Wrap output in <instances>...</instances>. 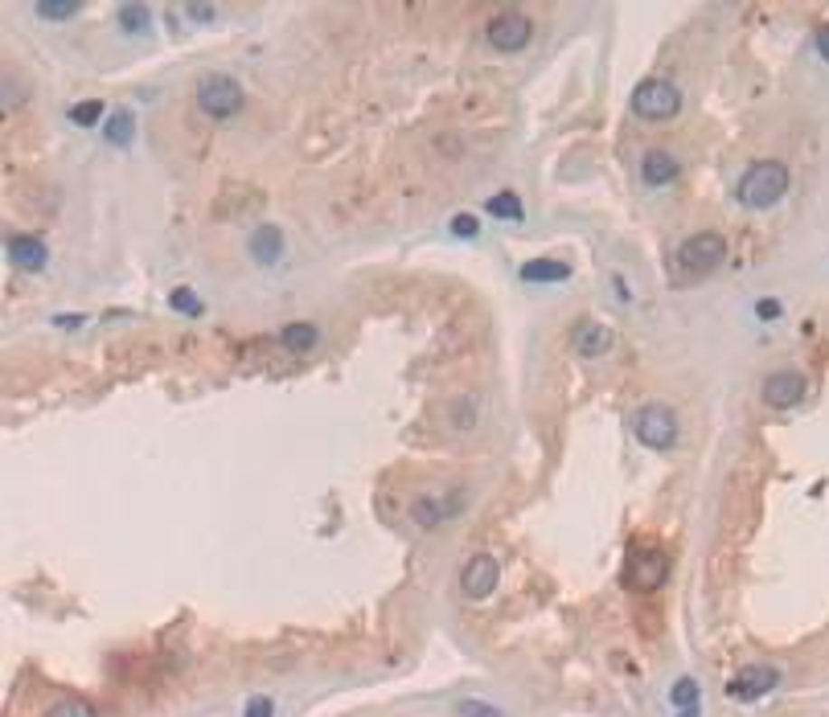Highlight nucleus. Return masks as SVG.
Masks as SVG:
<instances>
[{
	"label": "nucleus",
	"instance_id": "obj_8",
	"mask_svg": "<svg viewBox=\"0 0 829 717\" xmlns=\"http://www.w3.org/2000/svg\"><path fill=\"white\" fill-rule=\"evenodd\" d=\"M497 578H501L497 558H493V554H473V558L460 566V594L464 599H473V602L489 599L493 586H497Z\"/></svg>",
	"mask_w": 829,
	"mask_h": 717
},
{
	"label": "nucleus",
	"instance_id": "obj_22",
	"mask_svg": "<svg viewBox=\"0 0 829 717\" xmlns=\"http://www.w3.org/2000/svg\"><path fill=\"white\" fill-rule=\"evenodd\" d=\"M669 705H678V709L698 705V681H694V676H682V681L669 689Z\"/></svg>",
	"mask_w": 829,
	"mask_h": 717
},
{
	"label": "nucleus",
	"instance_id": "obj_12",
	"mask_svg": "<svg viewBox=\"0 0 829 717\" xmlns=\"http://www.w3.org/2000/svg\"><path fill=\"white\" fill-rule=\"evenodd\" d=\"M5 250H9V258L21 266V271H42V266H45V258H50L45 242H37L33 234H9Z\"/></svg>",
	"mask_w": 829,
	"mask_h": 717
},
{
	"label": "nucleus",
	"instance_id": "obj_24",
	"mask_svg": "<svg viewBox=\"0 0 829 717\" xmlns=\"http://www.w3.org/2000/svg\"><path fill=\"white\" fill-rule=\"evenodd\" d=\"M169 308L185 312V316H202V303L193 300V292H189V287H177V292L169 295Z\"/></svg>",
	"mask_w": 829,
	"mask_h": 717
},
{
	"label": "nucleus",
	"instance_id": "obj_18",
	"mask_svg": "<svg viewBox=\"0 0 829 717\" xmlns=\"http://www.w3.org/2000/svg\"><path fill=\"white\" fill-rule=\"evenodd\" d=\"M103 135H108L116 148H127L132 144V135H136V119H132V111H116V116L108 119V127H103Z\"/></svg>",
	"mask_w": 829,
	"mask_h": 717
},
{
	"label": "nucleus",
	"instance_id": "obj_28",
	"mask_svg": "<svg viewBox=\"0 0 829 717\" xmlns=\"http://www.w3.org/2000/svg\"><path fill=\"white\" fill-rule=\"evenodd\" d=\"M271 713H276V701H271V697H250L247 701V713H242V717H271Z\"/></svg>",
	"mask_w": 829,
	"mask_h": 717
},
{
	"label": "nucleus",
	"instance_id": "obj_13",
	"mask_svg": "<svg viewBox=\"0 0 829 717\" xmlns=\"http://www.w3.org/2000/svg\"><path fill=\"white\" fill-rule=\"evenodd\" d=\"M571 345L579 357H604L612 349V332L604 324H596V320H579L571 332Z\"/></svg>",
	"mask_w": 829,
	"mask_h": 717
},
{
	"label": "nucleus",
	"instance_id": "obj_23",
	"mask_svg": "<svg viewBox=\"0 0 829 717\" xmlns=\"http://www.w3.org/2000/svg\"><path fill=\"white\" fill-rule=\"evenodd\" d=\"M45 717H99V713L87 705V701L66 697V701H58V705H50V709H45Z\"/></svg>",
	"mask_w": 829,
	"mask_h": 717
},
{
	"label": "nucleus",
	"instance_id": "obj_17",
	"mask_svg": "<svg viewBox=\"0 0 829 717\" xmlns=\"http://www.w3.org/2000/svg\"><path fill=\"white\" fill-rule=\"evenodd\" d=\"M522 279H526V284H567V279H571V263H559V258H530V263H522Z\"/></svg>",
	"mask_w": 829,
	"mask_h": 717
},
{
	"label": "nucleus",
	"instance_id": "obj_14",
	"mask_svg": "<svg viewBox=\"0 0 829 717\" xmlns=\"http://www.w3.org/2000/svg\"><path fill=\"white\" fill-rule=\"evenodd\" d=\"M247 250L259 266H271L279 255H284V234H279V226H255L250 238H247Z\"/></svg>",
	"mask_w": 829,
	"mask_h": 717
},
{
	"label": "nucleus",
	"instance_id": "obj_31",
	"mask_svg": "<svg viewBox=\"0 0 829 717\" xmlns=\"http://www.w3.org/2000/svg\"><path fill=\"white\" fill-rule=\"evenodd\" d=\"M756 312H759L764 320H776V316H780V303H776V300H759Z\"/></svg>",
	"mask_w": 829,
	"mask_h": 717
},
{
	"label": "nucleus",
	"instance_id": "obj_29",
	"mask_svg": "<svg viewBox=\"0 0 829 717\" xmlns=\"http://www.w3.org/2000/svg\"><path fill=\"white\" fill-rule=\"evenodd\" d=\"M473 423H476V402L464 394V398H460V414H456V426H460V431H468Z\"/></svg>",
	"mask_w": 829,
	"mask_h": 717
},
{
	"label": "nucleus",
	"instance_id": "obj_19",
	"mask_svg": "<svg viewBox=\"0 0 829 717\" xmlns=\"http://www.w3.org/2000/svg\"><path fill=\"white\" fill-rule=\"evenodd\" d=\"M485 210L493 213V218H509V222H522L526 218V210H522V201H517V193H493L489 201H485Z\"/></svg>",
	"mask_w": 829,
	"mask_h": 717
},
{
	"label": "nucleus",
	"instance_id": "obj_11",
	"mask_svg": "<svg viewBox=\"0 0 829 717\" xmlns=\"http://www.w3.org/2000/svg\"><path fill=\"white\" fill-rule=\"evenodd\" d=\"M678 172H682V164H678V156H674V152H665V148H649V152H645L641 181L649 189H661V185H669V181H678Z\"/></svg>",
	"mask_w": 829,
	"mask_h": 717
},
{
	"label": "nucleus",
	"instance_id": "obj_33",
	"mask_svg": "<svg viewBox=\"0 0 829 717\" xmlns=\"http://www.w3.org/2000/svg\"><path fill=\"white\" fill-rule=\"evenodd\" d=\"M678 717H698V705H690V709H682Z\"/></svg>",
	"mask_w": 829,
	"mask_h": 717
},
{
	"label": "nucleus",
	"instance_id": "obj_4",
	"mask_svg": "<svg viewBox=\"0 0 829 717\" xmlns=\"http://www.w3.org/2000/svg\"><path fill=\"white\" fill-rule=\"evenodd\" d=\"M633 111L641 119H649V124H665V119H674L682 111V90L669 79H645L633 90Z\"/></svg>",
	"mask_w": 829,
	"mask_h": 717
},
{
	"label": "nucleus",
	"instance_id": "obj_21",
	"mask_svg": "<svg viewBox=\"0 0 829 717\" xmlns=\"http://www.w3.org/2000/svg\"><path fill=\"white\" fill-rule=\"evenodd\" d=\"M148 21H152L148 5H119V29H124V33H144Z\"/></svg>",
	"mask_w": 829,
	"mask_h": 717
},
{
	"label": "nucleus",
	"instance_id": "obj_9",
	"mask_svg": "<svg viewBox=\"0 0 829 717\" xmlns=\"http://www.w3.org/2000/svg\"><path fill=\"white\" fill-rule=\"evenodd\" d=\"M776 684H780V673H776V668L748 665V668H740V673L731 676V684H727V697H735V701H759V697H768Z\"/></svg>",
	"mask_w": 829,
	"mask_h": 717
},
{
	"label": "nucleus",
	"instance_id": "obj_16",
	"mask_svg": "<svg viewBox=\"0 0 829 717\" xmlns=\"http://www.w3.org/2000/svg\"><path fill=\"white\" fill-rule=\"evenodd\" d=\"M316 340H321V328H316V324H308V320H292V324H284V328H279V345H284L287 353H296V357L313 353V349H316Z\"/></svg>",
	"mask_w": 829,
	"mask_h": 717
},
{
	"label": "nucleus",
	"instance_id": "obj_15",
	"mask_svg": "<svg viewBox=\"0 0 829 717\" xmlns=\"http://www.w3.org/2000/svg\"><path fill=\"white\" fill-rule=\"evenodd\" d=\"M460 508V496H452V500H439V496H419L415 505H410V517H415V525H423V529H436V525H444L447 517Z\"/></svg>",
	"mask_w": 829,
	"mask_h": 717
},
{
	"label": "nucleus",
	"instance_id": "obj_27",
	"mask_svg": "<svg viewBox=\"0 0 829 717\" xmlns=\"http://www.w3.org/2000/svg\"><path fill=\"white\" fill-rule=\"evenodd\" d=\"M460 713L464 717H505L497 705H485V701H460Z\"/></svg>",
	"mask_w": 829,
	"mask_h": 717
},
{
	"label": "nucleus",
	"instance_id": "obj_7",
	"mask_svg": "<svg viewBox=\"0 0 829 717\" xmlns=\"http://www.w3.org/2000/svg\"><path fill=\"white\" fill-rule=\"evenodd\" d=\"M669 578V554H661V549H636L628 554V570H625V582L633 586V591H657V586H665Z\"/></svg>",
	"mask_w": 829,
	"mask_h": 717
},
{
	"label": "nucleus",
	"instance_id": "obj_3",
	"mask_svg": "<svg viewBox=\"0 0 829 717\" xmlns=\"http://www.w3.org/2000/svg\"><path fill=\"white\" fill-rule=\"evenodd\" d=\"M633 434L649 452H669V447L678 443V414L665 402H645L633 414Z\"/></svg>",
	"mask_w": 829,
	"mask_h": 717
},
{
	"label": "nucleus",
	"instance_id": "obj_30",
	"mask_svg": "<svg viewBox=\"0 0 829 717\" xmlns=\"http://www.w3.org/2000/svg\"><path fill=\"white\" fill-rule=\"evenodd\" d=\"M189 17L193 21H202V25H210V21H214V5H189Z\"/></svg>",
	"mask_w": 829,
	"mask_h": 717
},
{
	"label": "nucleus",
	"instance_id": "obj_2",
	"mask_svg": "<svg viewBox=\"0 0 829 717\" xmlns=\"http://www.w3.org/2000/svg\"><path fill=\"white\" fill-rule=\"evenodd\" d=\"M193 98H197V107H202V116L231 119V116H239V107H242V87L231 79V74L210 70V74H202V79H197Z\"/></svg>",
	"mask_w": 829,
	"mask_h": 717
},
{
	"label": "nucleus",
	"instance_id": "obj_20",
	"mask_svg": "<svg viewBox=\"0 0 829 717\" xmlns=\"http://www.w3.org/2000/svg\"><path fill=\"white\" fill-rule=\"evenodd\" d=\"M33 13L42 21H71L79 17V0H42V5H33Z\"/></svg>",
	"mask_w": 829,
	"mask_h": 717
},
{
	"label": "nucleus",
	"instance_id": "obj_10",
	"mask_svg": "<svg viewBox=\"0 0 829 717\" xmlns=\"http://www.w3.org/2000/svg\"><path fill=\"white\" fill-rule=\"evenodd\" d=\"M805 398V373L796 369H776L764 377V402L772 410H793Z\"/></svg>",
	"mask_w": 829,
	"mask_h": 717
},
{
	"label": "nucleus",
	"instance_id": "obj_5",
	"mask_svg": "<svg viewBox=\"0 0 829 717\" xmlns=\"http://www.w3.org/2000/svg\"><path fill=\"white\" fill-rule=\"evenodd\" d=\"M485 42H489L497 53L526 50V45L534 42V21H530L522 9H501L485 21Z\"/></svg>",
	"mask_w": 829,
	"mask_h": 717
},
{
	"label": "nucleus",
	"instance_id": "obj_25",
	"mask_svg": "<svg viewBox=\"0 0 829 717\" xmlns=\"http://www.w3.org/2000/svg\"><path fill=\"white\" fill-rule=\"evenodd\" d=\"M452 234H456V238H481V222H476L473 213H456V218H452Z\"/></svg>",
	"mask_w": 829,
	"mask_h": 717
},
{
	"label": "nucleus",
	"instance_id": "obj_32",
	"mask_svg": "<svg viewBox=\"0 0 829 717\" xmlns=\"http://www.w3.org/2000/svg\"><path fill=\"white\" fill-rule=\"evenodd\" d=\"M817 53L829 62V25H817Z\"/></svg>",
	"mask_w": 829,
	"mask_h": 717
},
{
	"label": "nucleus",
	"instance_id": "obj_6",
	"mask_svg": "<svg viewBox=\"0 0 829 717\" xmlns=\"http://www.w3.org/2000/svg\"><path fill=\"white\" fill-rule=\"evenodd\" d=\"M678 266L686 275H711L714 266L727 263V238L714 230H702V234H690L686 242L678 247Z\"/></svg>",
	"mask_w": 829,
	"mask_h": 717
},
{
	"label": "nucleus",
	"instance_id": "obj_26",
	"mask_svg": "<svg viewBox=\"0 0 829 717\" xmlns=\"http://www.w3.org/2000/svg\"><path fill=\"white\" fill-rule=\"evenodd\" d=\"M99 116H103V103H82V107H71V119L74 124H82V127H90V124H99Z\"/></svg>",
	"mask_w": 829,
	"mask_h": 717
},
{
	"label": "nucleus",
	"instance_id": "obj_1",
	"mask_svg": "<svg viewBox=\"0 0 829 717\" xmlns=\"http://www.w3.org/2000/svg\"><path fill=\"white\" fill-rule=\"evenodd\" d=\"M788 193V164L785 160H756L735 185V197L748 210H772Z\"/></svg>",
	"mask_w": 829,
	"mask_h": 717
}]
</instances>
